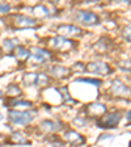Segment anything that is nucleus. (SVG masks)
<instances>
[{"instance_id": "obj_27", "label": "nucleus", "mask_w": 131, "mask_h": 147, "mask_svg": "<svg viewBox=\"0 0 131 147\" xmlns=\"http://www.w3.org/2000/svg\"><path fill=\"white\" fill-rule=\"evenodd\" d=\"M0 97H1V91H0Z\"/></svg>"}, {"instance_id": "obj_19", "label": "nucleus", "mask_w": 131, "mask_h": 147, "mask_svg": "<svg viewBox=\"0 0 131 147\" xmlns=\"http://www.w3.org/2000/svg\"><path fill=\"white\" fill-rule=\"evenodd\" d=\"M7 95L8 96H20L21 95V89L18 88L17 86H15V84H11V86L8 87V89H7Z\"/></svg>"}, {"instance_id": "obj_2", "label": "nucleus", "mask_w": 131, "mask_h": 147, "mask_svg": "<svg viewBox=\"0 0 131 147\" xmlns=\"http://www.w3.org/2000/svg\"><path fill=\"white\" fill-rule=\"evenodd\" d=\"M121 121V113L119 112H112V113L104 114L97 121V126L101 129H114Z\"/></svg>"}, {"instance_id": "obj_5", "label": "nucleus", "mask_w": 131, "mask_h": 147, "mask_svg": "<svg viewBox=\"0 0 131 147\" xmlns=\"http://www.w3.org/2000/svg\"><path fill=\"white\" fill-rule=\"evenodd\" d=\"M85 70L89 71V72L97 74L100 76H107L112 72V68L104 62H91L85 66Z\"/></svg>"}, {"instance_id": "obj_13", "label": "nucleus", "mask_w": 131, "mask_h": 147, "mask_svg": "<svg viewBox=\"0 0 131 147\" xmlns=\"http://www.w3.org/2000/svg\"><path fill=\"white\" fill-rule=\"evenodd\" d=\"M70 72L71 71L68 68L63 67V66H51L49 68V74L56 79H66V78L70 76Z\"/></svg>"}, {"instance_id": "obj_8", "label": "nucleus", "mask_w": 131, "mask_h": 147, "mask_svg": "<svg viewBox=\"0 0 131 147\" xmlns=\"http://www.w3.org/2000/svg\"><path fill=\"white\" fill-rule=\"evenodd\" d=\"M37 20L30 18L24 15H17L13 17V26L17 29H25V28H36L37 26Z\"/></svg>"}, {"instance_id": "obj_18", "label": "nucleus", "mask_w": 131, "mask_h": 147, "mask_svg": "<svg viewBox=\"0 0 131 147\" xmlns=\"http://www.w3.org/2000/svg\"><path fill=\"white\" fill-rule=\"evenodd\" d=\"M16 46H17V40H5L3 42V49L5 51H12V50L16 49Z\"/></svg>"}, {"instance_id": "obj_20", "label": "nucleus", "mask_w": 131, "mask_h": 147, "mask_svg": "<svg viewBox=\"0 0 131 147\" xmlns=\"http://www.w3.org/2000/svg\"><path fill=\"white\" fill-rule=\"evenodd\" d=\"M12 107L13 108H28L29 109V108L33 107V104L29 102V101H13Z\"/></svg>"}, {"instance_id": "obj_23", "label": "nucleus", "mask_w": 131, "mask_h": 147, "mask_svg": "<svg viewBox=\"0 0 131 147\" xmlns=\"http://www.w3.org/2000/svg\"><path fill=\"white\" fill-rule=\"evenodd\" d=\"M9 4H5V3H0V15H5V13L9 12Z\"/></svg>"}, {"instance_id": "obj_22", "label": "nucleus", "mask_w": 131, "mask_h": 147, "mask_svg": "<svg viewBox=\"0 0 131 147\" xmlns=\"http://www.w3.org/2000/svg\"><path fill=\"white\" fill-rule=\"evenodd\" d=\"M122 36L125 40L127 41H131V25H127V26L125 28L122 30Z\"/></svg>"}, {"instance_id": "obj_6", "label": "nucleus", "mask_w": 131, "mask_h": 147, "mask_svg": "<svg viewBox=\"0 0 131 147\" xmlns=\"http://www.w3.org/2000/svg\"><path fill=\"white\" fill-rule=\"evenodd\" d=\"M110 93L114 96H118V97H128V96L131 95V91L121 80L116 79L110 84Z\"/></svg>"}, {"instance_id": "obj_16", "label": "nucleus", "mask_w": 131, "mask_h": 147, "mask_svg": "<svg viewBox=\"0 0 131 147\" xmlns=\"http://www.w3.org/2000/svg\"><path fill=\"white\" fill-rule=\"evenodd\" d=\"M9 142L13 144H29L30 142H29V139H26V138L24 137L22 134H20V133H13L11 137H9Z\"/></svg>"}, {"instance_id": "obj_21", "label": "nucleus", "mask_w": 131, "mask_h": 147, "mask_svg": "<svg viewBox=\"0 0 131 147\" xmlns=\"http://www.w3.org/2000/svg\"><path fill=\"white\" fill-rule=\"evenodd\" d=\"M119 67L122 68V70L131 71V59H127V61H121L119 62Z\"/></svg>"}, {"instance_id": "obj_24", "label": "nucleus", "mask_w": 131, "mask_h": 147, "mask_svg": "<svg viewBox=\"0 0 131 147\" xmlns=\"http://www.w3.org/2000/svg\"><path fill=\"white\" fill-rule=\"evenodd\" d=\"M49 147H64L63 143H62L60 141H58V139H51V141L49 142V144H47Z\"/></svg>"}, {"instance_id": "obj_14", "label": "nucleus", "mask_w": 131, "mask_h": 147, "mask_svg": "<svg viewBox=\"0 0 131 147\" xmlns=\"http://www.w3.org/2000/svg\"><path fill=\"white\" fill-rule=\"evenodd\" d=\"M59 126H60V123L59 122H55V121H43V122H41V125H40V129L42 130V131H45V133H55V131H58L59 129Z\"/></svg>"}, {"instance_id": "obj_10", "label": "nucleus", "mask_w": 131, "mask_h": 147, "mask_svg": "<svg viewBox=\"0 0 131 147\" xmlns=\"http://www.w3.org/2000/svg\"><path fill=\"white\" fill-rule=\"evenodd\" d=\"M81 29L77 26H73V25H60V26L56 28V33L59 34L63 38H70V37H76L81 34Z\"/></svg>"}, {"instance_id": "obj_1", "label": "nucleus", "mask_w": 131, "mask_h": 147, "mask_svg": "<svg viewBox=\"0 0 131 147\" xmlns=\"http://www.w3.org/2000/svg\"><path fill=\"white\" fill-rule=\"evenodd\" d=\"M49 82V76L42 72H29L24 75V83L29 87H46Z\"/></svg>"}, {"instance_id": "obj_3", "label": "nucleus", "mask_w": 131, "mask_h": 147, "mask_svg": "<svg viewBox=\"0 0 131 147\" xmlns=\"http://www.w3.org/2000/svg\"><path fill=\"white\" fill-rule=\"evenodd\" d=\"M49 43L52 49L58 50V51H68V50L75 47V42L73 41L68 40V38H63L60 36H56L54 38H51L49 41Z\"/></svg>"}, {"instance_id": "obj_25", "label": "nucleus", "mask_w": 131, "mask_h": 147, "mask_svg": "<svg viewBox=\"0 0 131 147\" xmlns=\"http://www.w3.org/2000/svg\"><path fill=\"white\" fill-rule=\"evenodd\" d=\"M77 82L91 83V84H95V86H100V84H101V82H100V80H93V79H77Z\"/></svg>"}, {"instance_id": "obj_15", "label": "nucleus", "mask_w": 131, "mask_h": 147, "mask_svg": "<svg viewBox=\"0 0 131 147\" xmlns=\"http://www.w3.org/2000/svg\"><path fill=\"white\" fill-rule=\"evenodd\" d=\"M15 57L18 62H26L30 58V51L22 47V46H17L15 49Z\"/></svg>"}, {"instance_id": "obj_11", "label": "nucleus", "mask_w": 131, "mask_h": 147, "mask_svg": "<svg viewBox=\"0 0 131 147\" xmlns=\"http://www.w3.org/2000/svg\"><path fill=\"white\" fill-rule=\"evenodd\" d=\"M30 57L37 62V63H47L52 59L50 51L45 49H41V47H34L30 53Z\"/></svg>"}, {"instance_id": "obj_26", "label": "nucleus", "mask_w": 131, "mask_h": 147, "mask_svg": "<svg viewBox=\"0 0 131 147\" xmlns=\"http://www.w3.org/2000/svg\"><path fill=\"white\" fill-rule=\"evenodd\" d=\"M126 118H127V121H130V122H131V110H130V112H127V114H126Z\"/></svg>"}, {"instance_id": "obj_4", "label": "nucleus", "mask_w": 131, "mask_h": 147, "mask_svg": "<svg viewBox=\"0 0 131 147\" xmlns=\"http://www.w3.org/2000/svg\"><path fill=\"white\" fill-rule=\"evenodd\" d=\"M8 118L9 121L15 125H26V123L32 122V117L30 113L28 112H20V110H9L8 113Z\"/></svg>"}, {"instance_id": "obj_7", "label": "nucleus", "mask_w": 131, "mask_h": 147, "mask_svg": "<svg viewBox=\"0 0 131 147\" xmlns=\"http://www.w3.org/2000/svg\"><path fill=\"white\" fill-rule=\"evenodd\" d=\"M63 138H64V141L67 142L68 144L75 146V147L83 146V144L85 143L84 137H83L81 134H79L77 131H75V130H66V131H64Z\"/></svg>"}, {"instance_id": "obj_17", "label": "nucleus", "mask_w": 131, "mask_h": 147, "mask_svg": "<svg viewBox=\"0 0 131 147\" xmlns=\"http://www.w3.org/2000/svg\"><path fill=\"white\" fill-rule=\"evenodd\" d=\"M34 13H36L38 17H47L49 16V9L46 8L45 5H37L34 7Z\"/></svg>"}, {"instance_id": "obj_9", "label": "nucleus", "mask_w": 131, "mask_h": 147, "mask_svg": "<svg viewBox=\"0 0 131 147\" xmlns=\"http://www.w3.org/2000/svg\"><path fill=\"white\" fill-rule=\"evenodd\" d=\"M76 20L87 25H97L100 24V17L96 13L89 12V11H79L76 13Z\"/></svg>"}, {"instance_id": "obj_12", "label": "nucleus", "mask_w": 131, "mask_h": 147, "mask_svg": "<svg viewBox=\"0 0 131 147\" xmlns=\"http://www.w3.org/2000/svg\"><path fill=\"white\" fill-rule=\"evenodd\" d=\"M87 113L93 118L102 117L104 114H106V107L101 102H91V104L87 105Z\"/></svg>"}]
</instances>
